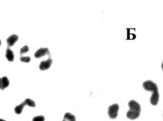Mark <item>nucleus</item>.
<instances>
[{"instance_id":"6e6552de","label":"nucleus","mask_w":163,"mask_h":121,"mask_svg":"<svg viewBox=\"0 0 163 121\" xmlns=\"http://www.w3.org/2000/svg\"><path fill=\"white\" fill-rule=\"evenodd\" d=\"M5 57L7 58V61L10 62H12L14 59V55L12 50L10 49H7L6 53H5Z\"/></svg>"},{"instance_id":"f3484780","label":"nucleus","mask_w":163,"mask_h":121,"mask_svg":"<svg viewBox=\"0 0 163 121\" xmlns=\"http://www.w3.org/2000/svg\"><path fill=\"white\" fill-rule=\"evenodd\" d=\"M0 121H5V120H4V119H0Z\"/></svg>"},{"instance_id":"7ed1b4c3","label":"nucleus","mask_w":163,"mask_h":121,"mask_svg":"<svg viewBox=\"0 0 163 121\" xmlns=\"http://www.w3.org/2000/svg\"><path fill=\"white\" fill-rule=\"evenodd\" d=\"M119 106L118 104H113L110 106L108 109V115L110 119H115L118 116Z\"/></svg>"},{"instance_id":"4468645a","label":"nucleus","mask_w":163,"mask_h":121,"mask_svg":"<svg viewBox=\"0 0 163 121\" xmlns=\"http://www.w3.org/2000/svg\"><path fill=\"white\" fill-rule=\"evenodd\" d=\"M29 47L27 46H25L24 47H23L22 49H20V54H25V53H27L28 51H29Z\"/></svg>"},{"instance_id":"dca6fc26","label":"nucleus","mask_w":163,"mask_h":121,"mask_svg":"<svg viewBox=\"0 0 163 121\" xmlns=\"http://www.w3.org/2000/svg\"><path fill=\"white\" fill-rule=\"evenodd\" d=\"M161 68H162V70H163V63H162V64H161Z\"/></svg>"},{"instance_id":"f257e3e1","label":"nucleus","mask_w":163,"mask_h":121,"mask_svg":"<svg viewBox=\"0 0 163 121\" xmlns=\"http://www.w3.org/2000/svg\"><path fill=\"white\" fill-rule=\"evenodd\" d=\"M143 87L145 90L152 92V94L150 98L151 104L153 106H156L159 101L160 94L157 85L152 81H146L143 83Z\"/></svg>"},{"instance_id":"f8f14e48","label":"nucleus","mask_w":163,"mask_h":121,"mask_svg":"<svg viewBox=\"0 0 163 121\" xmlns=\"http://www.w3.org/2000/svg\"><path fill=\"white\" fill-rule=\"evenodd\" d=\"M20 60L21 61H22V62L28 63H29V62L30 61L31 59H30V57H29V56H22V57L20 58Z\"/></svg>"},{"instance_id":"423d86ee","label":"nucleus","mask_w":163,"mask_h":121,"mask_svg":"<svg viewBox=\"0 0 163 121\" xmlns=\"http://www.w3.org/2000/svg\"><path fill=\"white\" fill-rule=\"evenodd\" d=\"M18 39H19V36L16 34H14V35L9 36L7 39V42L8 44L9 47H11L13 46L15 44V43L18 41Z\"/></svg>"},{"instance_id":"2eb2a0df","label":"nucleus","mask_w":163,"mask_h":121,"mask_svg":"<svg viewBox=\"0 0 163 121\" xmlns=\"http://www.w3.org/2000/svg\"><path fill=\"white\" fill-rule=\"evenodd\" d=\"M1 88V78H0V89Z\"/></svg>"},{"instance_id":"ddd939ff","label":"nucleus","mask_w":163,"mask_h":121,"mask_svg":"<svg viewBox=\"0 0 163 121\" xmlns=\"http://www.w3.org/2000/svg\"><path fill=\"white\" fill-rule=\"evenodd\" d=\"M45 117L42 115H39L37 116L34 117L32 119V121H45Z\"/></svg>"},{"instance_id":"9d476101","label":"nucleus","mask_w":163,"mask_h":121,"mask_svg":"<svg viewBox=\"0 0 163 121\" xmlns=\"http://www.w3.org/2000/svg\"><path fill=\"white\" fill-rule=\"evenodd\" d=\"M63 121H76V116L70 113H66Z\"/></svg>"},{"instance_id":"20e7f679","label":"nucleus","mask_w":163,"mask_h":121,"mask_svg":"<svg viewBox=\"0 0 163 121\" xmlns=\"http://www.w3.org/2000/svg\"><path fill=\"white\" fill-rule=\"evenodd\" d=\"M50 55V51L47 48H41L38 50L35 53V57L39 59L45 56Z\"/></svg>"},{"instance_id":"39448f33","label":"nucleus","mask_w":163,"mask_h":121,"mask_svg":"<svg viewBox=\"0 0 163 121\" xmlns=\"http://www.w3.org/2000/svg\"><path fill=\"white\" fill-rule=\"evenodd\" d=\"M52 61L51 58H49L48 60L42 61L39 64V69L41 71H46L50 68L52 64Z\"/></svg>"},{"instance_id":"a211bd4d","label":"nucleus","mask_w":163,"mask_h":121,"mask_svg":"<svg viewBox=\"0 0 163 121\" xmlns=\"http://www.w3.org/2000/svg\"><path fill=\"white\" fill-rule=\"evenodd\" d=\"M1 45V40H0V46Z\"/></svg>"},{"instance_id":"0eeeda50","label":"nucleus","mask_w":163,"mask_h":121,"mask_svg":"<svg viewBox=\"0 0 163 121\" xmlns=\"http://www.w3.org/2000/svg\"><path fill=\"white\" fill-rule=\"evenodd\" d=\"M10 84V81L7 76H4L1 78V90H4L6 88H7Z\"/></svg>"},{"instance_id":"1a4fd4ad","label":"nucleus","mask_w":163,"mask_h":121,"mask_svg":"<svg viewBox=\"0 0 163 121\" xmlns=\"http://www.w3.org/2000/svg\"><path fill=\"white\" fill-rule=\"evenodd\" d=\"M26 103L24 101L23 103H22L19 106H17L15 108H14V112L17 115H20L22 113V111H23V109L24 108V107L26 106Z\"/></svg>"},{"instance_id":"9b49d317","label":"nucleus","mask_w":163,"mask_h":121,"mask_svg":"<svg viewBox=\"0 0 163 121\" xmlns=\"http://www.w3.org/2000/svg\"><path fill=\"white\" fill-rule=\"evenodd\" d=\"M25 101L26 103L27 106H29V107L35 108V106H36L35 102L34 100H31V99H30V98H27V99H26L25 100Z\"/></svg>"},{"instance_id":"f03ea898","label":"nucleus","mask_w":163,"mask_h":121,"mask_svg":"<svg viewBox=\"0 0 163 121\" xmlns=\"http://www.w3.org/2000/svg\"><path fill=\"white\" fill-rule=\"evenodd\" d=\"M128 106L129 110L126 113L127 118L131 120L138 119L141 112V107L140 104H139L136 101L132 100L129 102Z\"/></svg>"}]
</instances>
